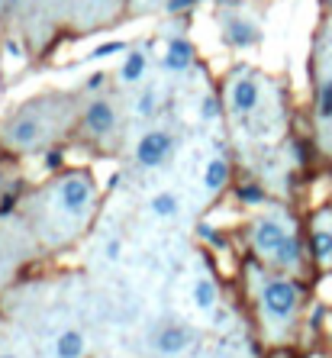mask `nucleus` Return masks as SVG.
<instances>
[{
	"instance_id": "f257e3e1",
	"label": "nucleus",
	"mask_w": 332,
	"mask_h": 358,
	"mask_svg": "<svg viewBox=\"0 0 332 358\" xmlns=\"http://www.w3.org/2000/svg\"><path fill=\"white\" fill-rule=\"evenodd\" d=\"M68 116H71L68 97H39L0 126V142L13 152H36L65 129Z\"/></svg>"
},
{
	"instance_id": "f03ea898",
	"label": "nucleus",
	"mask_w": 332,
	"mask_h": 358,
	"mask_svg": "<svg viewBox=\"0 0 332 358\" xmlns=\"http://www.w3.org/2000/svg\"><path fill=\"white\" fill-rule=\"evenodd\" d=\"M46 210L52 217L62 220V226H71L74 233L81 229V223H87L94 204H97V190H94L91 174L84 171H68L58 181H52L46 190Z\"/></svg>"
},
{
	"instance_id": "7ed1b4c3",
	"label": "nucleus",
	"mask_w": 332,
	"mask_h": 358,
	"mask_svg": "<svg viewBox=\"0 0 332 358\" xmlns=\"http://www.w3.org/2000/svg\"><path fill=\"white\" fill-rule=\"evenodd\" d=\"M252 245H255L261 262L274 265V268H297V262H300V245H297L294 233L287 229L284 220H277V217L255 220Z\"/></svg>"
},
{
	"instance_id": "20e7f679",
	"label": "nucleus",
	"mask_w": 332,
	"mask_h": 358,
	"mask_svg": "<svg viewBox=\"0 0 332 358\" xmlns=\"http://www.w3.org/2000/svg\"><path fill=\"white\" fill-rule=\"evenodd\" d=\"M259 301H261V313L271 323H287L294 320L297 303H300V287L287 278H274L265 274L259 278Z\"/></svg>"
},
{
	"instance_id": "39448f33",
	"label": "nucleus",
	"mask_w": 332,
	"mask_h": 358,
	"mask_svg": "<svg viewBox=\"0 0 332 358\" xmlns=\"http://www.w3.org/2000/svg\"><path fill=\"white\" fill-rule=\"evenodd\" d=\"M171 155H175V132L165 129V126H155V129L142 132L136 149H132V161L142 171L161 168L165 161H171Z\"/></svg>"
},
{
	"instance_id": "423d86ee",
	"label": "nucleus",
	"mask_w": 332,
	"mask_h": 358,
	"mask_svg": "<svg viewBox=\"0 0 332 358\" xmlns=\"http://www.w3.org/2000/svg\"><path fill=\"white\" fill-rule=\"evenodd\" d=\"M220 26H222V39L232 48H249L261 42V26L245 13H220Z\"/></svg>"
},
{
	"instance_id": "0eeeda50",
	"label": "nucleus",
	"mask_w": 332,
	"mask_h": 358,
	"mask_svg": "<svg viewBox=\"0 0 332 358\" xmlns=\"http://www.w3.org/2000/svg\"><path fill=\"white\" fill-rule=\"evenodd\" d=\"M84 129L91 136H110L116 129V107L110 104V97H97L84 107Z\"/></svg>"
},
{
	"instance_id": "6e6552de",
	"label": "nucleus",
	"mask_w": 332,
	"mask_h": 358,
	"mask_svg": "<svg viewBox=\"0 0 332 358\" xmlns=\"http://www.w3.org/2000/svg\"><path fill=\"white\" fill-rule=\"evenodd\" d=\"M191 342H194V332L187 330L184 323H165L161 330L155 332V339H152V346H155L158 355H181V352L191 349Z\"/></svg>"
},
{
	"instance_id": "1a4fd4ad",
	"label": "nucleus",
	"mask_w": 332,
	"mask_h": 358,
	"mask_svg": "<svg viewBox=\"0 0 332 358\" xmlns=\"http://www.w3.org/2000/svg\"><path fill=\"white\" fill-rule=\"evenodd\" d=\"M226 100H229V110L232 114H252L261 100V91H259V81L249 75L242 78H232L229 81V91H226Z\"/></svg>"
},
{
	"instance_id": "9d476101",
	"label": "nucleus",
	"mask_w": 332,
	"mask_h": 358,
	"mask_svg": "<svg viewBox=\"0 0 332 358\" xmlns=\"http://www.w3.org/2000/svg\"><path fill=\"white\" fill-rule=\"evenodd\" d=\"M161 65H165V71H171V75L187 71V68L194 65V48H191V42H187V39H171V42L165 46Z\"/></svg>"
},
{
	"instance_id": "9b49d317",
	"label": "nucleus",
	"mask_w": 332,
	"mask_h": 358,
	"mask_svg": "<svg viewBox=\"0 0 332 358\" xmlns=\"http://www.w3.org/2000/svg\"><path fill=\"white\" fill-rule=\"evenodd\" d=\"M146 71H148V52L146 48H132L120 65V81L123 84H139L146 78Z\"/></svg>"
},
{
	"instance_id": "f8f14e48",
	"label": "nucleus",
	"mask_w": 332,
	"mask_h": 358,
	"mask_svg": "<svg viewBox=\"0 0 332 358\" xmlns=\"http://www.w3.org/2000/svg\"><path fill=\"white\" fill-rule=\"evenodd\" d=\"M148 213L158 220H175L181 213V197H177L175 190H155L148 197Z\"/></svg>"
},
{
	"instance_id": "ddd939ff",
	"label": "nucleus",
	"mask_w": 332,
	"mask_h": 358,
	"mask_svg": "<svg viewBox=\"0 0 332 358\" xmlns=\"http://www.w3.org/2000/svg\"><path fill=\"white\" fill-rule=\"evenodd\" d=\"M84 349H87V339L81 330H65L55 339V358H81Z\"/></svg>"
},
{
	"instance_id": "4468645a",
	"label": "nucleus",
	"mask_w": 332,
	"mask_h": 358,
	"mask_svg": "<svg viewBox=\"0 0 332 358\" xmlns=\"http://www.w3.org/2000/svg\"><path fill=\"white\" fill-rule=\"evenodd\" d=\"M226 181H229V165H226V159H210L207 161V171H203V188L210 190V194H216V190L226 188Z\"/></svg>"
},
{
	"instance_id": "2eb2a0df",
	"label": "nucleus",
	"mask_w": 332,
	"mask_h": 358,
	"mask_svg": "<svg viewBox=\"0 0 332 358\" xmlns=\"http://www.w3.org/2000/svg\"><path fill=\"white\" fill-rule=\"evenodd\" d=\"M216 301H220V294H216V281H210V278H200V281L194 284V303H197V310H213V307H216Z\"/></svg>"
},
{
	"instance_id": "dca6fc26",
	"label": "nucleus",
	"mask_w": 332,
	"mask_h": 358,
	"mask_svg": "<svg viewBox=\"0 0 332 358\" xmlns=\"http://www.w3.org/2000/svg\"><path fill=\"white\" fill-rule=\"evenodd\" d=\"M313 252L320 262H326V258H332V233L329 229H320L313 236Z\"/></svg>"
},
{
	"instance_id": "f3484780",
	"label": "nucleus",
	"mask_w": 332,
	"mask_h": 358,
	"mask_svg": "<svg viewBox=\"0 0 332 358\" xmlns=\"http://www.w3.org/2000/svg\"><path fill=\"white\" fill-rule=\"evenodd\" d=\"M320 120H332V78L320 87Z\"/></svg>"
},
{
	"instance_id": "a211bd4d",
	"label": "nucleus",
	"mask_w": 332,
	"mask_h": 358,
	"mask_svg": "<svg viewBox=\"0 0 332 358\" xmlns=\"http://www.w3.org/2000/svg\"><path fill=\"white\" fill-rule=\"evenodd\" d=\"M203 116H216V100H203Z\"/></svg>"
},
{
	"instance_id": "6ab92c4d",
	"label": "nucleus",
	"mask_w": 332,
	"mask_h": 358,
	"mask_svg": "<svg viewBox=\"0 0 332 358\" xmlns=\"http://www.w3.org/2000/svg\"><path fill=\"white\" fill-rule=\"evenodd\" d=\"M7 242H10V236H7V229L0 226V258H3V249H7Z\"/></svg>"
},
{
	"instance_id": "aec40b11",
	"label": "nucleus",
	"mask_w": 332,
	"mask_h": 358,
	"mask_svg": "<svg viewBox=\"0 0 332 358\" xmlns=\"http://www.w3.org/2000/svg\"><path fill=\"white\" fill-rule=\"evenodd\" d=\"M3 190H7V178H3V171H0V200H3Z\"/></svg>"
},
{
	"instance_id": "412c9836",
	"label": "nucleus",
	"mask_w": 332,
	"mask_h": 358,
	"mask_svg": "<svg viewBox=\"0 0 332 358\" xmlns=\"http://www.w3.org/2000/svg\"><path fill=\"white\" fill-rule=\"evenodd\" d=\"M46 3H65V0H46Z\"/></svg>"
},
{
	"instance_id": "4be33fe9",
	"label": "nucleus",
	"mask_w": 332,
	"mask_h": 358,
	"mask_svg": "<svg viewBox=\"0 0 332 358\" xmlns=\"http://www.w3.org/2000/svg\"><path fill=\"white\" fill-rule=\"evenodd\" d=\"M0 358H17V355H0Z\"/></svg>"
}]
</instances>
